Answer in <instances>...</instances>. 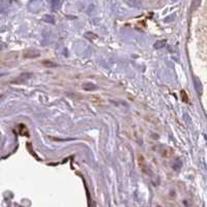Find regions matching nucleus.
I'll return each instance as SVG.
<instances>
[{"mask_svg": "<svg viewBox=\"0 0 207 207\" xmlns=\"http://www.w3.org/2000/svg\"><path fill=\"white\" fill-rule=\"evenodd\" d=\"M130 1H132V3H134V4H137L140 0H130Z\"/></svg>", "mask_w": 207, "mask_h": 207, "instance_id": "f257e3e1", "label": "nucleus"}]
</instances>
